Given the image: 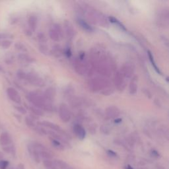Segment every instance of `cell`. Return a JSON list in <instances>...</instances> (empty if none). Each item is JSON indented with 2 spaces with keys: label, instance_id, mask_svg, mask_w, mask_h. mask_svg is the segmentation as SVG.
I'll return each mask as SVG.
<instances>
[{
  "label": "cell",
  "instance_id": "17",
  "mask_svg": "<svg viewBox=\"0 0 169 169\" xmlns=\"http://www.w3.org/2000/svg\"><path fill=\"white\" fill-rule=\"evenodd\" d=\"M53 166L58 169H69V165L65 161L60 159L53 160Z\"/></svg>",
  "mask_w": 169,
  "mask_h": 169
},
{
  "label": "cell",
  "instance_id": "35",
  "mask_svg": "<svg viewBox=\"0 0 169 169\" xmlns=\"http://www.w3.org/2000/svg\"><path fill=\"white\" fill-rule=\"evenodd\" d=\"M101 131H102V132L104 134H109V130L108 129V128L106 126H103L102 128H101Z\"/></svg>",
  "mask_w": 169,
  "mask_h": 169
},
{
  "label": "cell",
  "instance_id": "1",
  "mask_svg": "<svg viewBox=\"0 0 169 169\" xmlns=\"http://www.w3.org/2000/svg\"><path fill=\"white\" fill-rule=\"evenodd\" d=\"M91 64L100 75L109 77L111 74V69L109 62L102 49L93 48L91 53Z\"/></svg>",
  "mask_w": 169,
  "mask_h": 169
},
{
  "label": "cell",
  "instance_id": "28",
  "mask_svg": "<svg viewBox=\"0 0 169 169\" xmlns=\"http://www.w3.org/2000/svg\"><path fill=\"white\" fill-rule=\"evenodd\" d=\"M40 50L44 54H48L49 53V50L48 47L45 45V44H42V45L40 46Z\"/></svg>",
  "mask_w": 169,
  "mask_h": 169
},
{
  "label": "cell",
  "instance_id": "31",
  "mask_svg": "<svg viewBox=\"0 0 169 169\" xmlns=\"http://www.w3.org/2000/svg\"><path fill=\"white\" fill-rule=\"evenodd\" d=\"M9 161L5 160L0 161V169H6L9 165Z\"/></svg>",
  "mask_w": 169,
  "mask_h": 169
},
{
  "label": "cell",
  "instance_id": "27",
  "mask_svg": "<svg viewBox=\"0 0 169 169\" xmlns=\"http://www.w3.org/2000/svg\"><path fill=\"white\" fill-rule=\"evenodd\" d=\"M44 166L46 169H51L53 167V161L50 159L43 160Z\"/></svg>",
  "mask_w": 169,
  "mask_h": 169
},
{
  "label": "cell",
  "instance_id": "6",
  "mask_svg": "<svg viewBox=\"0 0 169 169\" xmlns=\"http://www.w3.org/2000/svg\"><path fill=\"white\" fill-rule=\"evenodd\" d=\"M26 80L30 83L33 84V85L38 86V87H43L45 86V81H44L42 78L37 75L36 73H27L26 75Z\"/></svg>",
  "mask_w": 169,
  "mask_h": 169
},
{
  "label": "cell",
  "instance_id": "7",
  "mask_svg": "<svg viewBox=\"0 0 169 169\" xmlns=\"http://www.w3.org/2000/svg\"><path fill=\"white\" fill-rule=\"evenodd\" d=\"M59 116L63 122H67L71 120V113L67 104L62 103L59 107Z\"/></svg>",
  "mask_w": 169,
  "mask_h": 169
},
{
  "label": "cell",
  "instance_id": "16",
  "mask_svg": "<svg viewBox=\"0 0 169 169\" xmlns=\"http://www.w3.org/2000/svg\"><path fill=\"white\" fill-rule=\"evenodd\" d=\"M64 27H65L66 33L67 36L70 38H72L74 36V32H75V30H74L73 26L72 24H71L69 21H66L65 23H64Z\"/></svg>",
  "mask_w": 169,
  "mask_h": 169
},
{
  "label": "cell",
  "instance_id": "34",
  "mask_svg": "<svg viewBox=\"0 0 169 169\" xmlns=\"http://www.w3.org/2000/svg\"><path fill=\"white\" fill-rule=\"evenodd\" d=\"M107 153L111 157H114V158L117 157V154L115 153L114 151H113L112 150H108L107 151Z\"/></svg>",
  "mask_w": 169,
  "mask_h": 169
},
{
  "label": "cell",
  "instance_id": "32",
  "mask_svg": "<svg viewBox=\"0 0 169 169\" xmlns=\"http://www.w3.org/2000/svg\"><path fill=\"white\" fill-rule=\"evenodd\" d=\"M38 38L40 42H41L42 44H45V42H46V38L45 35H44L43 33H39L38 35Z\"/></svg>",
  "mask_w": 169,
  "mask_h": 169
},
{
  "label": "cell",
  "instance_id": "9",
  "mask_svg": "<svg viewBox=\"0 0 169 169\" xmlns=\"http://www.w3.org/2000/svg\"><path fill=\"white\" fill-rule=\"evenodd\" d=\"M134 70V66L133 64L130 62H126L124 63L120 72L124 76V78L125 77L126 78H130L133 75Z\"/></svg>",
  "mask_w": 169,
  "mask_h": 169
},
{
  "label": "cell",
  "instance_id": "37",
  "mask_svg": "<svg viewBox=\"0 0 169 169\" xmlns=\"http://www.w3.org/2000/svg\"><path fill=\"white\" fill-rule=\"evenodd\" d=\"M151 155H152V156L154 157H156V158H158V157H159V153H158L156 150H152Z\"/></svg>",
  "mask_w": 169,
  "mask_h": 169
},
{
  "label": "cell",
  "instance_id": "3",
  "mask_svg": "<svg viewBox=\"0 0 169 169\" xmlns=\"http://www.w3.org/2000/svg\"><path fill=\"white\" fill-rule=\"evenodd\" d=\"M88 18H89V21L94 24H99L103 27L109 26V22H108L105 15L99 11H95V10H91L89 12Z\"/></svg>",
  "mask_w": 169,
  "mask_h": 169
},
{
  "label": "cell",
  "instance_id": "42",
  "mask_svg": "<svg viewBox=\"0 0 169 169\" xmlns=\"http://www.w3.org/2000/svg\"><path fill=\"white\" fill-rule=\"evenodd\" d=\"M51 169H58V168H56V167H54V166H53V167H52V168Z\"/></svg>",
  "mask_w": 169,
  "mask_h": 169
},
{
  "label": "cell",
  "instance_id": "40",
  "mask_svg": "<svg viewBox=\"0 0 169 169\" xmlns=\"http://www.w3.org/2000/svg\"><path fill=\"white\" fill-rule=\"evenodd\" d=\"M3 153H2L1 151H0V161H2L3 160Z\"/></svg>",
  "mask_w": 169,
  "mask_h": 169
},
{
  "label": "cell",
  "instance_id": "2",
  "mask_svg": "<svg viewBox=\"0 0 169 169\" xmlns=\"http://www.w3.org/2000/svg\"><path fill=\"white\" fill-rule=\"evenodd\" d=\"M27 99L33 104V106L43 109L47 112H52L53 109L50 101L47 100L43 94L35 92H30L27 94Z\"/></svg>",
  "mask_w": 169,
  "mask_h": 169
},
{
  "label": "cell",
  "instance_id": "23",
  "mask_svg": "<svg viewBox=\"0 0 169 169\" xmlns=\"http://www.w3.org/2000/svg\"><path fill=\"white\" fill-rule=\"evenodd\" d=\"M148 56H149V60H150V62L152 64V66H153V67H154V69L156 71V72L158 73H161V72H160V70L158 68V67L156 65V63H155V60H154V57L153 56V55H152V54L150 51H148Z\"/></svg>",
  "mask_w": 169,
  "mask_h": 169
},
{
  "label": "cell",
  "instance_id": "36",
  "mask_svg": "<svg viewBox=\"0 0 169 169\" xmlns=\"http://www.w3.org/2000/svg\"><path fill=\"white\" fill-rule=\"evenodd\" d=\"M17 110L19 111V112H21V114H25L26 113V110L24 109V108L22 106H17L16 108Z\"/></svg>",
  "mask_w": 169,
  "mask_h": 169
},
{
  "label": "cell",
  "instance_id": "24",
  "mask_svg": "<svg viewBox=\"0 0 169 169\" xmlns=\"http://www.w3.org/2000/svg\"><path fill=\"white\" fill-rule=\"evenodd\" d=\"M30 109L31 110V112L35 115V116H42L43 115V112L42 111H41V110L38 109V108L35 107V106H30Z\"/></svg>",
  "mask_w": 169,
  "mask_h": 169
},
{
  "label": "cell",
  "instance_id": "11",
  "mask_svg": "<svg viewBox=\"0 0 169 169\" xmlns=\"http://www.w3.org/2000/svg\"><path fill=\"white\" fill-rule=\"evenodd\" d=\"M114 84L117 89L119 91H123L126 87V81H125L124 77L120 72H118L115 74Z\"/></svg>",
  "mask_w": 169,
  "mask_h": 169
},
{
  "label": "cell",
  "instance_id": "39",
  "mask_svg": "<svg viewBox=\"0 0 169 169\" xmlns=\"http://www.w3.org/2000/svg\"><path fill=\"white\" fill-rule=\"evenodd\" d=\"M17 169H25V165L23 164H19L17 165Z\"/></svg>",
  "mask_w": 169,
  "mask_h": 169
},
{
  "label": "cell",
  "instance_id": "41",
  "mask_svg": "<svg viewBox=\"0 0 169 169\" xmlns=\"http://www.w3.org/2000/svg\"><path fill=\"white\" fill-rule=\"evenodd\" d=\"M126 169H134L133 167H131L130 165H128L126 166Z\"/></svg>",
  "mask_w": 169,
  "mask_h": 169
},
{
  "label": "cell",
  "instance_id": "4",
  "mask_svg": "<svg viewBox=\"0 0 169 169\" xmlns=\"http://www.w3.org/2000/svg\"><path fill=\"white\" fill-rule=\"evenodd\" d=\"M75 69L77 73L80 75H83L88 71V65L85 62V54L84 52H81L79 55V57L75 60Z\"/></svg>",
  "mask_w": 169,
  "mask_h": 169
},
{
  "label": "cell",
  "instance_id": "26",
  "mask_svg": "<svg viewBox=\"0 0 169 169\" xmlns=\"http://www.w3.org/2000/svg\"><path fill=\"white\" fill-rule=\"evenodd\" d=\"M11 45V42L9 40H3L0 41V46L3 48H8Z\"/></svg>",
  "mask_w": 169,
  "mask_h": 169
},
{
  "label": "cell",
  "instance_id": "14",
  "mask_svg": "<svg viewBox=\"0 0 169 169\" xmlns=\"http://www.w3.org/2000/svg\"><path fill=\"white\" fill-rule=\"evenodd\" d=\"M12 143V138L8 132H3L0 135V145L3 147L9 146Z\"/></svg>",
  "mask_w": 169,
  "mask_h": 169
},
{
  "label": "cell",
  "instance_id": "20",
  "mask_svg": "<svg viewBox=\"0 0 169 169\" xmlns=\"http://www.w3.org/2000/svg\"><path fill=\"white\" fill-rule=\"evenodd\" d=\"M28 23L30 29L35 31L37 27V24H38V19H37L35 15L30 16L28 20Z\"/></svg>",
  "mask_w": 169,
  "mask_h": 169
},
{
  "label": "cell",
  "instance_id": "22",
  "mask_svg": "<svg viewBox=\"0 0 169 169\" xmlns=\"http://www.w3.org/2000/svg\"><path fill=\"white\" fill-rule=\"evenodd\" d=\"M78 23L84 30H87V31H89V32L93 31L92 27H91V26L88 24L85 21H84V20L81 19H78Z\"/></svg>",
  "mask_w": 169,
  "mask_h": 169
},
{
  "label": "cell",
  "instance_id": "21",
  "mask_svg": "<svg viewBox=\"0 0 169 169\" xmlns=\"http://www.w3.org/2000/svg\"><path fill=\"white\" fill-rule=\"evenodd\" d=\"M50 141H51V143H52V145L56 149H58L60 151L64 150V149H65V146H64V145L61 143L60 141L53 139V138H52V137H50Z\"/></svg>",
  "mask_w": 169,
  "mask_h": 169
},
{
  "label": "cell",
  "instance_id": "5",
  "mask_svg": "<svg viewBox=\"0 0 169 169\" xmlns=\"http://www.w3.org/2000/svg\"><path fill=\"white\" fill-rule=\"evenodd\" d=\"M63 30L60 25L58 24H55L53 26L52 29L50 30L49 36L52 40L55 42H58L63 36Z\"/></svg>",
  "mask_w": 169,
  "mask_h": 169
},
{
  "label": "cell",
  "instance_id": "25",
  "mask_svg": "<svg viewBox=\"0 0 169 169\" xmlns=\"http://www.w3.org/2000/svg\"><path fill=\"white\" fill-rule=\"evenodd\" d=\"M25 123L26 125H27V126H29L30 128H32V129H34V128H35V126H36L35 123L34 122V120L30 117H26L25 118Z\"/></svg>",
  "mask_w": 169,
  "mask_h": 169
},
{
  "label": "cell",
  "instance_id": "8",
  "mask_svg": "<svg viewBox=\"0 0 169 169\" xmlns=\"http://www.w3.org/2000/svg\"><path fill=\"white\" fill-rule=\"evenodd\" d=\"M39 124H40L42 126H45L46 128H48L50 130L56 131V133L59 134L60 135L63 136L65 138L67 137V134L65 132V131L61 129V128L59 126H57V125L52 122H50L49 121H42L41 122H39Z\"/></svg>",
  "mask_w": 169,
  "mask_h": 169
},
{
  "label": "cell",
  "instance_id": "38",
  "mask_svg": "<svg viewBox=\"0 0 169 169\" xmlns=\"http://www.w3.org/2000/svg\"><path fill=\"white\" fill-rule=\"evenodd\" d=\"M8 35H7V34H4V33H0V41L3 40H5V38H7L8 37Z\"/></svg>",
  "mask_w": 169,
  "mask_h": 169
},
{
  "label": "cell",
  "instance_id": "29",
  "mask_svg": "<svg viewBox=\"0 0 169 169\" xmlns=\"http://www.w3.org/2000/svg\"><path fill=\"white\" fill-rule=\"evenodd\" d=\"M3 149L6 152V153H11V154H15V148L13 146H6L3 147Z\"/></svg>",
  "mask_w": 169,
  "mask_h": 169
},
{
  "label": "cell",
  "instance_id": "30",
  "mask_svg": "<svg viewBox=\"0 0 169 169\" xmlns=\"http://www.w3.org/2000/svg\"><path fill=\"white\" fill-rule=\"evenodd\" d=\"M109 19H110V21L111 23H116V24H117L118 25H119L121 28H122L124 29H125V27H124V26L122 24H121L120 21H118L116 19H115L114 17H110Z\"/></svg>",
  "mask_w": 169,
  "mask_h": 169
},
{
  "label": "cell",
  "instance_id": "12",
  "mask_svg": "<svg viewBox=\"0 0 169 169\" xmlns=\"http://www.w3.org/2000/svg\"><path fill=\"white\" fill-rule=\"evenodd\" d=\"M105 114L106 115V117L109 119H112V118H118L119 116L120 112V110L117 107L114 106H110L108 107L105 110Z\"/></svg>",
  "mask_w": 169,
  "mask_h": 169
},
{
  "label": "cell",
  "instance_id": "19",
  "mask_svg": "<svg viewBox=\"0 0 169 169\" xmlns=\"http://www.w3.org/2000/svg\"><path fill=\"white\" fill-rule=\"evenodd\" d=\"M55 94L56 93L54 89H53V88H48V89H46L43 95L47 100H48L50 102V101L54 99V97Z\"/></svg>",
  "mask_w": 169,
  "mask_h": 169
},
{
  "label": "cell",
  "instance_id": "13",
  "mask_svg": "<svg viewBox=\"0 0 169 169\" xmlns=\"http://www.w3.org/2000/svg\"><path fill=\"white\" fill-rule=\"evenodd\" d=\"M73 131L76 136L79 140H84L86 137V131L84 130V128L81 126L80 124H75L73 126Z\"/></svg>",
  "mask_w": 169,
  "mask_h": 169
},
{
  "label": "cell",
  "instance_id": "18",
  "mask_svg": "<svg viewBox=\"0 0 169 169\" xmlns=\"http://www.w3.org/2000/svg\"><path fill=\"white\" fill-rule=\"evenodd\" d=\"M130 93L131 94H136L137 90V77H134L131 81L130 84Z\"/></svg>",
  "mask_w": 169,
  "mask_h": 169
},
{
  "label": "cell",
  "instance_id": "10",
  "mask_svg": "<svg viewBox=\"0 0 169 169\" xmlns=\"http://www.w3.org/2000/svg\"><path fill=\"white\" fill-rule=\"evenodd\" d=\"M7 94L9 98V99L13 103L17 104H20L21 103V97L20 96L18 91L14 88L13 87H9L7 89Z\"/></svg>",
  "mask_w": 169,
  "mask_h": 169
},
{
  "label": "cell",
  "instance_id": "15",
  "mask_svg": "<svg viewBox=\"0 0 169 169\" xmlns=\"http://www.w3.org/2000/svg\"><path fill=\"white\" fill-rule=\"evenodd\" d=\"M28 151L30 157L33 158V160L36 163H40V161H41V158L40 157L38 151L33 146L32 143H30L28 145Z\"/></svg>",
  "mask_w": 169,
  "mask_h": 169
},
{
  "label": "cell",
  "instance_id": "33",
  "mask_svg": "<svg viewBox=\"0 0 169 169\" xmlns=\"http://www.w3.org/2000/svg\"><path fill=\"white\" fill-rule=\"evenodd\" d=\"M17 75H18V77H19V78L24 79L26 78V73H25V72H22V71H20V72H19L17 73Z\"/></svg>",
  "mask_w": 169,
  "mask_h": 169
}]
</instances>
